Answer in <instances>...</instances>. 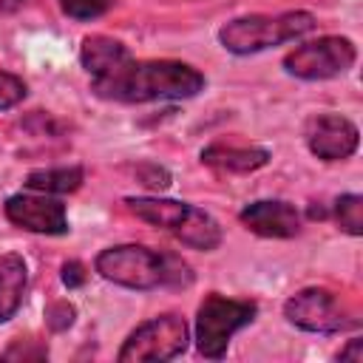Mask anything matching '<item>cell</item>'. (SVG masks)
Masks as SVG:
<instances>
[{
    "instance_id": "obj_17",
    "label": "cell",
    "mask_w": 363,
    "mask_h": 363,
    "mask_svg": "<svg viewBox=\"0 0 363 363\" xmlns=\"http://www.w3.org/2000/svg\"><path fill=\"white\" fill-rule=\"evenodd\" d=\"M119 0H57L60 11L71 20H79V23H91V20H99L105 17Z\"/></svg>"
},
{
    "instance_id": "obj_16",
    "label": "cell",
    "mask_w": 363,
    "mask_h": 363,
    "mask_svg": "<svg viewBox=\"0 0 363 363\" xmlns=\"http://www.w3.org/2000/svg\"><path fill=\"white\" fill-rule=\"evenodd\" d=\"M332 213H335V221L337 227L352 235V238H360L363 235V196L360 193H343L335 199L332 204Z\"/></svg>"
},
{
    "instance_id": "obj_13",
    "label": "cell",
    "mask_w": 363,
    "mask_h": 363,
    "mask_svg": "<svg viewBox=\"0 0 363 363\" xmlns=\"http://www.w3.org/2000/svg\"><path fill=\"white\" fill-rule=\"evenodd\" d=\"M130 54V48L116 40V37H108V34H88L79 45V65L88 71V77H105L111 74L113 68H119Z\"/></svg>"
},
{
    "instance_id": "obj_11",
    "label": "cell",
    "mask_w": 363,
    "mask_h": 363,
    "mask_svg": "<svg viewBox=\"0 0 363 363\" xmlns=\"http://www.w3.org/2000/svg\"><path fill=\"white\" fill-rule=\"evenodd\" d=\"M238 221L261 238H295L301 233V210L284 199H255L241 207Z\"/></svg>"
},
{
    "instance_id": "obj_7",
    "label": "cell",
    "mask_w": 363,
    "mask_h": 363,
    "mask_svg": "<svg viewBox=\"0 0 363 363\" xmlns=\"http://www.w3.org/2000/svg\"><path fill=\"white\" fill-rule=\"evenodd\" d=\"M357 62V45L340 34H323L318 40H306L284 54L281 65L289 77L303 82H320L343 77Z\"/></svg>"
},
{
    "instance_id": "obj_14",
    "label": "cell",
    "mask_w": 363,
    "mask_h": 363,
    "mask_svg": "<svg viewBox=\"0 0 363 363\" xmlns=\"http://www.w3.org/2000/svg\"><path fill=\"white\" fill-rule=\"evenodd\" d=\"M26 289H28L26 258L20 252H3L0 255V323H9L20 312L26 301Z\"/></svg>"
},
{
    "instance_id": "obj_4",
    "label": "cell",
    "mask_w": 363,
    "mask_h": 363,
    "mask_svg": "<svg viewBox=\"0 0 363 363\" xmlns=\"http://www.w3.org/2000/svg\"><path fill=\"white\" fill-rule=\"evenodd\" d=\"M315 26H318L315 14L303 9L278 11V14H244V17H233L218 28V43L224 51L235 57H250L267 48L295 43L309 31H315Z\"/></svg>"
},
{
    "instance_id": "obj_22",
    "label": "cell",
    "mask_w": 363,
    "mask_h": 363,
    "mask_svg": "<svg viewBox=\"0 0 363 363\" xmlns=\"http://www.w3.org/2000/svg\"><path fill=\"white\" fill-rule=\"evenodd\" d=\"M62 284L68 286V289H79L85 281H88V269H85V264L82 261H77V258H71V261H65L62 264Z\"/></svg>"
},
{
    "instance_id": "obj_21",
    "label": "cell",
    "mask_w": 363,
    "mask_h": 363,
    "mask_svg": "<svg viewBox=\"0 0 363 363\" xmlns=\"http://www.w3.org/2000/svg\"><path fill=\"white\" fill-rule=\"evenodd\" d=\"M136 176H139V182L145 184V187H150V190H164V187H170V173L164 170V167H159V164H139V170H136Z\"/></svg>"
},
{
    "instance_id": "obj_5",
    "label": "cell",
    "mask_w": 363,
    "mask_h": 363,
    "mask_svg": "<svg viewBox=\"0 0 363 363\" xmlns=\"http://www.w3.org/2000/svg\"><path fill=\"white\" fill-rule=\"evenodd\" d=\"M258 315V303L250 298H227L221 292L204 295V301L196 309V326L193 340L201 357L221 360L230 349V340L235 332L250 326Z\"/></svg>"
},
{
    "instance_id": "obj_1",
    "label": "cell",
    "mask_w": 363,
    "mask_h": 363,
    "mask_svg": "<svg viewBox=\"0 0 363 363\" xmlns=\"http://www.w3.org/2000/svg\"><path fill=\"white\" fill-rule=\"evenodd\" d=\"M204 85H207V77L190 62L128 57L111 74L94 77L91 94L108 102L145 105V102H164V99H190L201 94Z\"/></svg>"
},
{
    "instance_id": "obj_24",
    "label": "cell",
    "mask_w": 363,
    "mask_h": 363,
    "mask_svg": "<svg viewBox=\"0 0 363 363\" xmlns=\"http://www.w3.org/2000/svg\"><path fill=\"white\" fill-rule=\"evenodd\" d=\"M164 3H173V0H164Z\"/></svg>"
},
{
    "instance_id": "obj_3",
    "label": "cell",
    "mask_w": 363,
    "mask_h": 363,
    "mask_svg": "<svg viewBox=\"0 0 363 363\" xmlns=\"http://www.w3.org/2000/svg\"><path fill=\"white\" fill-rule=\"evenodd\" d=\"M125 207L145 224L170 233L179 244L201 252H213L221 247L224 233L221 224L201 207L179 199L162 196H125Z\"/></svg>"
},
{
    "instance_id": "obj_2",
    "label": "cell",
    "mask_w": 363,
    "mask_h": 363,
    "mask_svg": "<svg viewBox=\"0 0 363 363\" xmlns=\"http://www.w3.org/2000/svg\"><path fill=\"white\" fill-rule=\"evenodd\" d=\"M94 272L122 289L153 292V289H179L193 284V269L187 261L167 250H153L145 244H113L96 252Z\"/></svg>"
},
{
    "instance_id": "obj_23",
    "label": "cell",
    "mask_w": 363,
    "mask_h": 363,
    "mask_svg": "<svg viewBox=\"0 0 363 363\" xmlns=\"http://www.w3.org/2000/svg\"><path fill=\"white\" fill-rule=\"evenodd\" d=\"M337 360L349 363H363V337H349L346 346L337 352Z\"/></svg>"
},
{
    "instance_id": "obj_20",
    "label": "cell",
    "mask_w": 363,
    "mask_h": 363,
    "mask_svg": "<svg viewBox=\"0 0 363 363\" xmlns=\"http://www.w3.org/2000/svg\"><path fill=\"white\" fill-rule=\"evenodd\" d=\"M74 318H77V309H74V303H68V301H54V303L45 306V326H48L51 332H65V329H71V326H74Z\"/></svg>"
},
{
    "instance_id": "obj_15",
    "label": "cell",
    "mask_w": 363,
    "mask_h": 363,
    "mask_svg": "<svg viewBox=\"0 0 363 363\" xmlns=\"http://www.w3.org/2000/svg\"><path fill=\"white\" fill-rule=\"evenodd\" d=\"M85 182V170L79 164H62V167H40L31 170L23 182L26 190H37V193H48V196H65L79 190Z\"/></svg>"
},
{
    "instance_id": "obj_18",
    "label": "cell",
    "mask_w": 363,
    "mask_h": 363,
    "mask_svg": "<svg viewBox=\"0 0 363 363\" xmlns=\"http://www.w3.org/2000/svg\"><path fill=\"white\" fill-rule=\"evenodd\" d=\"M45 357H48L45 340H31V337L26 340L17 337L0 352V360H45Z\"/></svg>"
},
{
    "instance_id": "obj_6",
    "label": "cell",
    "mask_w": 363,
    "mask_h": 363,
    "mask_svg": "<svg viewBox=\"0 0 363 363\" xmlns=\"http://www.w3.org/2000/svg\"><path fill=\"white\" fill-rule=\"evenodd\" d=\"M190 346V326L182 315L164 312L139 323L119 346V363H145V360H176Z\"/></svg>"
},
{
    "instance_id": "obj_10",
    "label": "cell",
    "mask_w": 363,
    "mask_h": 363,
    "mask_svg": "<svg viewBox=\"0 0 363 363\" xmlns=\"http://www.w3.org/2000/svg\"><path fill=\"white\" fill-rule=\"evenodd\" d=\"M303 139H306V147L315 159L346 162L349 156H354V150L360 145V130L349 116L335 113V111H323V113H315L306 119Z\"/></svg>"
},
{
    "instance_id": "obj_19",
    "label": "cell",
    "mask_w": 363,
    "mask_h": 363,
    "mask_svg": "<svg viewBox=\"0 0 363 363\" xmlns=\"http://www.w3.org/2000/svg\"><path fill=\"white\" fill-rule=\"evenodd\" d=\"M28 94V85L23 77L11 74V71H0V111H11L17 108Z\"/></svg>"
},
{
    "instance_id": "obj_12",
    "label": "cell",
    "mask_w": 363,
    "mask_h": 363,
    "mask_svg": "<svg viewBox=\"0 0 363 363\" xmlns=\"http://www.w3.org/2000/svg\"><path fill=\"white\" fill-rule=\"evenodd\" d=\"M272 153L261 145H227L213 142L201 150V164L218 170V173H252L269 164Z\"/></svg>"
},
{
    "instance_id": "obj_9",
    "label": "cell",
    "mask_w": 363,
    "mask_h": 363,
    "mask_svg": "<svg viewBox=\"0 0 363 363\" xmlns=\"http://www.w3.org/2000/svg\"><path fill=\"white\" fill-rule=\"evenodd\" d=\"M3 216L9 224L37 233V235H68V210L60 201V196L26 190V193H11L3 201Z\"/></svg>"
},
{
    "instance_id": "obj_8",
    "label": "cell",
    "mask_w": 363,
    "mask_h": 363,
    "mask_svg": "<svg viewBox=\"0 0 363 363\" xmlns=\"http://www.w3.org/2000/svg\"><path fill=\"white\" fill-rule=\"evenodd\" d=\"M284 318L309 335H337L357 326V318L340 303V298L326 286H303L284 301Z\"/></svg>"
}]
</instances>
